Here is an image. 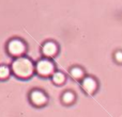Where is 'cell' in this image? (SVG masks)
<instances>
[{
    "mask_svg": "<svg viewBox=\"0 0 122 117\" xmlns=\"http://www.w3.org/2000/svg\"><path fill=\"white\" fill-rule=\"evenodd\" d=\"M12 68L16 76L20 78H27L31 76L32 71H33V65L28 58H19L13 63Z\"/></svg>",
    "mask_w": 122,
    "mask_h": 117,
    "instance_id": "obj_1",
    "label": "cell"
},
{
    "mask_svg": "<svg viewBox=\"0 0 122 117\" xmlns=\"http://www.w3.org/2000/svg\"><path fill=\"white\" fill-rule=\"evenodd\" d=\"M8 49H9V52L10 53H12V54H14V55H18L24 52V50H25V45L18 40H13L9 43Z\"/></svg>",
    "mask_w": 122,
    "mask_h": 117,
    "instance_id": "obj_2",
    "label": "cell"
},
{
    "mask_svg": "<svg viewBox=\"0 0 122 117\" xmlns=\"http://www.w3.org/2000/svg\"><path fill=\"white\" fill-rule=\"evenodd\" d=\"M36 69H38V71L41 73V75L47 76V75H49V73H51V71H53V69H54V66L49 61L43 60V61H40V62L38 63Z\"/></svg>",
    "mask_w": 122,
    "mask_h": 117,
    "instance_id": "obj_3",
    "label": "cell"
},
{
    "mask_svg": "<svg viewBox=\"0 0 122 117\" xmlns=\"http://www.w3.org/2000/svg\"><path fill=\"white\" fill-rule=\"evenodd\" d=\"M31 100L33 103L40 105V104H43L46 101V97H45V95L43 93L36 90V92H33L31 94Z\"/></svg>",
    "mask_w": 122,
    "mask_h": 117,
    "instance_id": "obj_4",
    "label": "cell"
},
{
    "mask_svg": "<svg viewBox=\"0 0 122 117\" xmlns=\"http://www.w3.org/2000/svg\"><path fill=\"white\" fill-rule=\"evenodd\" d=\"M57 51V47L54 43L49 42V43H46V44L43 46V52H44L45 55H54Z\"/></svg>",
    "mask_w": 122,
    "mask_h": 117,
    "instance_id": "obj_5",
    "label": "cell"
},
{
    "mask_svg": "<svg viewBox=\"0 0 122 117\" xmlns=\"http://www.w3.org/2000/svg\"><path fill=\"white\" fill-rule=\"evenodd\" d=\"M84 88L87 90L88 93H92L93 90H94V87H95V82L93 81L92 79H90V78H88V79H86L84 81Z\"/></svg>",
    "mask_w": 122,
    "mask_h": 117,
    "instance_id": "obj_6",
    "label": "cell"
},
{
    "mask_svg": "<svg viewBox=\"0 0 122 117\" xmlns=\"http://www.w3.org/2000/svg\"><path fill=\"white\" fill-rule=\"evenodd\" d=\"M53 80H54V82H55V83L60 84V83H62V82L64 81V77H63L62 73L57 72V73H55V75H54Z\"/></svg>",
    "mask_w": 122,
    "mask_h": 117,
    "instance_id": "obj_7",
    "label": "cell"
},
{
    "mask_svg": "<svg viewBox=\"0 0 122 117\" xmlns=\"http://www.w3.org/2000/svg\"><path fill=\"white\" fill-rule=\"evenodd\" d=\"M73 99H74V96H73V94H72V93H66V94L63 95V101H64V102H66V103L73 101Z\"/></svg>",
    "mask_w": 122,
    "mask_h": 117,
    "instance_id": "obj_8",
    "label": "cell"
},
{
    "mask_svg": "<svg viewBox=\"0 0 122 117\" xmlns=\"http://www.w3.org/2000/svg\"><path fill=\"white\" fill-rule=\"evenodd\" d=\"M9 76V69L8 67L1 66L0 67V78H5Z\"/></svg>",
    "mask_w": 122,
    "mask_h": 117,
    "instance_id": "obj_9",
    "label": "cell"
},
{
    "mask_svg": "<svg viewBox=\"0 0 122 117\" xmlns=\"http://www.w3.org/2000/svg\"><path fill=\"white\" fill-rule=\"evenodd\" d=\"M81 75H82V71L80 70L79 68H74V69H72V76H73L74 78H79Z\"/></svg>",
    "mask_w": 122,
    "mask_h": 117,
    "instance_id": "obj_10",
    "label": "cell"
}]
</instances>
